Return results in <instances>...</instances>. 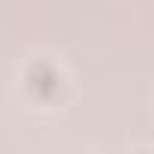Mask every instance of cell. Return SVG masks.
<instances>
[{
	"instance_id": "cell-1",
	"label": "cell",
	"mask_w": 154,
	"mask_h": 154,
	"mask_svg": "<svg viewBox=\"0 0 154 154\" xmlns=\"http://www.w3.org/2000/svg\"><path fill=\"white\" fill-rule=\"evenodd\" d=\"M24 88L36 103H54L63 91V72L51 60H33L24 72Z\"/></svg>"
}]
</instances>
